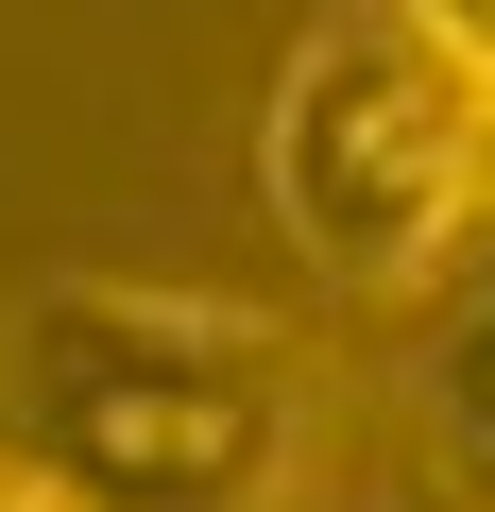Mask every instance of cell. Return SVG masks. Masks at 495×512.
<instances>
[{"instance_id": "4", "label": "cell", "mask_w": 495, "mask_h": 512, "mask_svg": "<svg viewBox=\"0 0 495 512\" xmlns=\"http://www.w3.org/2000/svg\"><path fill=\"white\" fill-rule=\"evenodd\" d=\"M0 512H86V495H69L52 461H18V444H0Z\"/></svg>"}, {"instance_id": "2", "label": "cell", "mask_w": 495, "mask_h": 512, "mask_svg": "<svg viewBox=\"0 0 495 512\" xmlns=\"http://www.w3.org/2000/svg\"><path fill=\"white\" fill-rule=\"evenodd\" d=\"M257 171L325 291L410 308L495 239V52L444 0H325L274 69Z\"/></svg>"}, {"instance_id": "3", "label": "cell", "mask_w": 495, "mask_h": 512, "mask_svg": "<svg viewBox=\"0 0 495 512\" xmlns=\"http://www.w3.org/2000/svg\"><path fill=\"white\" fill-rule=\"evenodd\" d=\"M427 427H444V461L495 495V239L461 256V325L427 342Z\"/></svg>"}, {"instance_id": "1", "label": "cell", "mask_w": 495, "mask_h": 512, "mask_svg": "<svg viewBox=\"0 0 495 512\" xmlns=\"http://www.w3.org/2000/svg\"><path fill=\"white\" fill-rule=\"evenodd\" d=\"M18 461L86 512H291L325 461V376L274 308L69 274L18 308Z\"/></svg>"}, {"instance_id": "5", "label": "cell", "mask_w": 495, "mask_h": 512, "mask_svg": "<svg viewBox=\"0 0 495 512\" xmlns=\"http://www.w3.org/2000/svg\"><path fill=\"white\" fill-rule=\"evenodd\" d=\"M444 18H461V35H478V52H495V0H444Z\"/></svg>"}]
</instances>
